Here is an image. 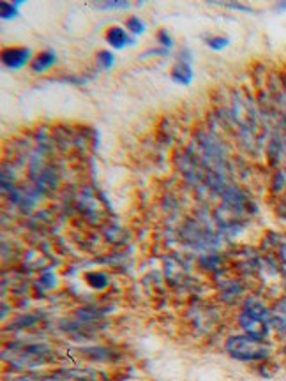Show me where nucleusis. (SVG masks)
I'll return each mask as SVG.
<instances>
[{"mask_svg": "<svg viewBox=\"0 0 286 381\" xmlns=\"http://www.w3.org/2000/svg\"><path fill=\"white\" fill-rule=\"evenodd\" d=\"M226 351L230 357L240 362H263L272 353V346L267 340L255 339L249 336H233L226 340Z\"/></svg>", "mask_w": 286, "mask_h": 381, "instance_id": "1", "label": "nucleus"}, {"mask_svg": "<svg viewBox=\"0 0 286 381\" xmlns=\"http://www.w3.org/2000/svg\"><path fill=\"white\" fill-rule=\"evenodd\" d=\"M238 323H240V328L244 331L245 336L255 337V339H260V340H267V337H269L270 325L265 323V321L256 320V318L242 313L240 318H238Z\"/></svg>", "mask_w": 286, "mask_h": 381, "instance_id": "2", "label": "nucleus"}, {"mask_svg": "<svg viewBox=\"0 0 286 381\" xmlns=\"http://www.w3.org/2000/svg\"><path fill=\"white\" fill-rule=\"evenodd\" d=\"M28 57H31V50L28 48H6L2 51V62L9 69L23 68L28 62Z\"/></svg>", "mask_w": 286, "mask_h": 381, "instance_id": "3", "label": "nucleus"}, {"mask_svg": "<svg viewBox=\"0 0 286 381\" xmlns=\"http://www.w3.org/2000/svg\"><path fill=\"white\" fill-rule=\"evenodd\" d=\"M244 313L249 314V316L256 318V320H262V321H265V323H270V318H272L274 311L270 309V307L267 306V304L263 302V300L253 299V296H251V299H249L248 302H245Z\"/></svg>", "mask_w": 286, "mask_h": 381, "instance_id": "4", "label": "nucleus"}, {"mask_svg": "<svg viewBox=\"0 0 286 381\" xmlns=\"http://www.w3.org/2000/svg\"><path fill=\"white\" fill-rule=\"evenodd\" d=\"M171 80L175 83H181V85H189L191 80H193V68H191L188 58L179 60L174 65V69H171Z\"/></svg>", "mask_w": 286, "mask_h": 381, "instance_id": "5", "label": "nucleus"}, {"mask_svg": "<svg viewBox=\"0 0 286 381\" xmlns=\"http://www.w3.org/2000/svg\"><path fill=\"white\" fill-rule=\"evenodd\" d=\"M106 41L110 43L113 48H124L133 43V39L127 38L126 31L122 27H110L106 32Z\"/></svg>", "mask_w": 286, "mask_h": 381, "instance_id": "6", "label": "nucleus"}, {"mask_svg": "<svg viewBox=\"0 0 286 381\" xmlns=\"http://www.w3.org/2000/svg\"><path fill=\"white\" fill-rule=\"evenodd\" d=\"M55 64V53L53 51H41V53L36 55V58L32 60V71L34 73H45L48 68Z\"/></svg>", "mask_w": 286, "mask_h": 381, "instance_id": "7", "label": "nucleus"}, {"mask_svg": "<svg viewBox=\"0 0 286 381\" xmlns=\"http://www.w3.org/2000/svg\"><path fill=\"white\" fill-rule=\"evenodd\" d=\"M269 325L270 328H274L281 337H286V316H283V314H277L276 311H274Z\"/></svg>", "mask_w": 286, "mask_h": 381, "instance_id": "8", "label": "nucleus"}, {"mask_svg": "<svg viewBox=\"0 0 286 381\" xmlns=\"http://www.w3.org/2000/svg\"><path fill=\"white\" fill-rule=\"evenodd\" d=\"M20 0L18 2H2L0 4V14H2L4 20H7V18H14L18 14V6H20Z\"/></svg>", "mask_w": 286, "mask_h": 381, "instance_id": "9", "label": "nucleus"}, {"mask_svg": "<svg viewBox=\"0 0 286 381\" xmlns=\"http://www.w3.org/2000/svg\"><path fill=\"white\" fill-rule=\"evenodd\" d=\"M126 28H129L133 34H143L145 32V23L138 16H129L126 21Z\"/></svg>", "mask_w": 286, "mask_h": 381, "instance_id": "10", "label": "nucleus"}, {"mask_svg": "<svg viewBox=\"0 0 286 381\" xmlns=\"http://www.w3.org/2000/svg\"><path fill=\"white\" fill-rule=\"evenodd\" d=\"M113 62H115V57H113V53H110V51H99L97 53V64L101 65L102 69H110L113 65Z\"/></svg>", "mask_w": 286, "mask_h": 381, "instance_id": "11", "label": "nucleus"}, {"mask_svg": "<svg viewBox=\"0 0 286 381\" xmlns=\"http://www.w3.org/2000/svg\"><path fill=\"white\" fill-rule=\"evenodd\" d=\"M230 39L228 38H208L207 39V46L212 48V50H223V48L228 46Z\"/></svg>", "mask_w": 286, "mask_h": 381, "instance_id": "12", "label": "nucleus"}, {"mask_svg": "<svg viewBox=\"0 0 286 381\" xmlns=\"http://www.w3.org/2000/svg\"><path fill=\"white\" fill-rule=\"evenodd\" d=\"M94 7H97V9H126V7H129V4L119 0V2H99L94 4Z\"/></svg>", "mask_w": 286, "mask_h": 381, "instance_id": "13", "label": "nucleus"}, {"mask_svg": "<svg viewBox=\"0 0 286 381\" xmlns=\"http://www.w3.org/2000/svg\"><path fill=\"white\" fill-rule=\"evenodd\" d=\"M89 281H90V286H94V288H105L106 283H108L105 274H90Z\"/></svg>", "mask_w": 286, "mask_h": 381, "instance_id": "14", "label": "nucleus"}, {"mask_svg": "<svg viewBox=\"0 0 286 381\" xmlns=\"http://www.w3.org/2000/svg\"><path fill=\"white\" fill-rule=\"evenodd\" d=\"M157 41H159V45L166 46V48H171V45H174V41H171L170 34H168L164 28H161L159 32H157Z\"/></svg>", "mask_w": 286, "mask_h": 381, "instance_id": "15", "label": "nucleus"}, {"mask_svg": "<svg viewBox=\"0 0 286 381\" xmlns=\"http://www.w3.org/2000/svg\"><path fill=\"white\" fill-rule=\"evenodd\" d=\"M223 6H226V7H230V9H237V11H244V13H251V7L249 6H244V4H223Z\"/></svg>", "mask_w": 286, "mask_h": 381, "instance_id": "16", "label": "nucleus"}, {"mask_svg": "<svg viewBox=\"0 0 286 381\" xmlns=\"http://www.w3.org/2000/svg\"><path fill=\"white\" fill-rule=\"evenodd\" d=\"M277 258H280V262L286 267V244L280 245V249H277Z\"/></svg>", "mask_w": 286, "mask_h": 381, "instance_id": "17", "label": "nucleus"}, {"mask_svg": "<svg viewBox=\"0 0 286 381\" xmlns=\"http://www.w3.org/2000/svg\"><path fill=\"white\" fill-rule=\"evenodd\" d=\"M276 9H277V11H286V0H285V2H280V4H277Z\"/></svg>", "mask_w": 286, "mask_h": 381, "instance_id": "18", "label": "nucleus"}, {"mask_svg": "<svg viewBox=\"0 0 286 381\" xmlns=\"http://www.w3.org/2000/svg\"><path fill=\"white\" fill-rule=\"evenodd\" d=\"M283 351H285V355H286V344H285V348H283Z\"/></svg>", "mask_w": 286, "mask_h": 381, "instance_id": "19", "label": "nucleus"}]
</instances>
